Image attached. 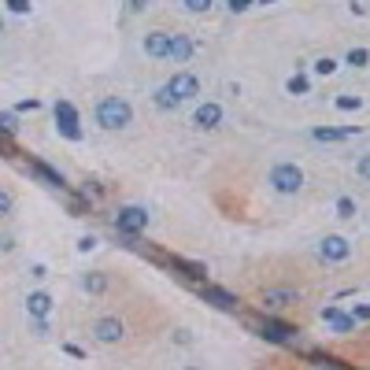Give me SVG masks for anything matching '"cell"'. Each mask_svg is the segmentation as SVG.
<instances>
[{
    "mask_svg": "<svg viewBox=\"0 0 370 370\" xmlns=\"http://www.w3.org/2000/svg\"><path fill=\"white\" fill-rule=\"evenodd\" d=\"M311 137L315 141H352V137H359V126H315Z\"/></svg>",
    "mask_w": 370,
    "mask_h": 370,
    "instance_id": "cell-12",
    "label": "cell"
},
{
    "mask_svg": "<svg viewBox=\"0 0 370 370\" xmlns=\"http://www.w3.org/2000/svg\"><path fill=\"white\" fill-rule=\"evenodd\" d=\"M156 108H160V111H174V108H178V100L167 92V85H163V89H156Z\"/></svg>",
    "mask_w": 370,
    "mask_h": 370,
    "instance_id": "cell-19",
    "label": "cell"
},
{
    "mask_svg": "<svg viewBox=\"0 0 370 370\" xmlns=\"http://www.w3.org/2000/svg\"><path fill=\"white\" fill-rule=\"evenodd\" d=\"M167 48H170V34H163V30L144 34V52H149L152 60H167Z\"/></svg>",
    "mask_w": 370,
    "mask_h": 370,
    "instance_id": "cell-14",
    "label": "cell"
},
{
    "mask_svg": "<svg viewBox=\"0 0 370 370\" xmlns=\"http://www.w3.org/2000/svg\"><path fill=\"white\" fill-rule=\"evenodd\" d=\"M0 130H4V134H15V115H11V111H0Z\"/></svg>",
    "mask_w": 370,
    "mask_h": 370,
    "instance_id": "cell-25",
    "label": "cell"
},
{
    "mask_svg": "<svg viewBox=\"0 0 370 370\" xmlns=\"http://www.w3.org/2000/svg\"><path fill=\"white\" fill-rule=\"evenodd\" d=\"M263 4H274V0H263Z\"/></svg>",
    "mask_w": 370,
    "mask_h": 370,
    "instance_id": "cell-37",
    "label": "cell"
},
{
    "mask_svg": "<svg viewBox=\"0 0 370 370\" xmlns=\"http://www.w3.org/2000/svg\"><path fill=\"white\" fill-rule=\"evenodd\" d=\"M149 8V0H130V11H144Z\"/></svg>",
    "mask_w": 370,
    "mask_h": 370,
    "instance_id": "cell-35",
    "label": "cell"
},
{
    "mask_svg": "<svg viewBox=\"0 0 370 370\" xmlns=\"http://www.w3.org/2000/svg\"><path fill=\"white\" fill-rule=\"evenodd\" d=\"M185 8H189L193 15H200V11H207V8H211V0H185Z\"/></svg>",
    "mask_w": 370,
    "mask_h": 370,
    "instance_id": "cell-28",
    "label": "cell"
},
{
    "mask_svg": "<svg viewBox=\"0 0 370 370\" xmlns=\"http://www.w3.org/2000/svg\"><path fill=\"white\" fill-rule=\"evenodd\" d=\"M337 219H355V200L352 196H337Z\"/></svg>",
    "mask_w": 370,
    "mask_h": 370,
    "instance_id": "cell-20",
    "label": "cell"
},
{
    "mask_svg": "<svg viewBox=\"0 0 370 370\" xmlns=\"http://www.w3.org/2000/svg\"><path fill=\"white\" fill-rule=\"evenodd\" d=\"M115 230L123 233V237H137V233H144V230H149V211H144V207H134V204L123 207V211L115 215Z\"/></svg>",
    "mask_w": 370,
    "mask_h": 370,
    "instance_id": "cell-3",
    "label": "cell"
},
{
    "mask_svg": "<svg viewBox=\"0 0 370 370\" xmlns=\"http://www.w3.org/2000/svg\"><path fill=\"white\" fill-rule=\"evenodd\" d=\"M34 108H37V100H19L15 104V111H34Z\"/></svg>",
    "mask_w": 370,
    "mask_h": 370,
    "instance_id": "cell-34",
    "label": "cell"
},
{
    "mask_svg": "<svg viewBox=\"0 0 370 370\" xmlns=\"http://www.w3.org/2000/svg\"><path fill=\"white\" fill-rule=\"evenodd\" d=\"M319 256L329 259V263H345L352 256V245H348V237H341V233H329L319 241Z\"/></svg>",
    "mask_w": 370,
    "mask_h": 370,
    "instance_id": "cell-5",
    "label": "cell"
},
{
    "mask_svg": "<svg viewBox=\"0 0 370 370\" xmlns=\"http://www.w3.org/2000/svg\"><path fill=\"white\" fill-rule=\"evenodd\" d=\"M34 170H37V174H41L48 185H63V174H56L52 167H45V163H34Z\"/></svg>",
    "mask_w": 370,
    "mask_h": 370,
    "instance_id": "cell-22",
    "label": "cell"
},
{
    "mask_svg": "<svg viewBox=\"0 0 370 370\" xmlns=\"http://www.w3.org/2000/svg\"><path fill=\"white\" fill-rule=\"evenodd\" d=\"M200 296L207 300V303H215V308H222V311H237V300L226 293V289H215V285H204L200 289Z\"/></svg>",
    "mask_w": 370,
    "mask_h": 370,
    "instance_id": "cell-16",
    "label": "cell"
},
{
    "mask_svg": "<svg viewBox=\"0 0 370 370\" xmlns=\"http://www.w3.org/2000/svg\"><path fill=\"white\" fill-rule=\"evenodd\" d=\"M226 8H230V11H248V8H252V0H230Z\"/></svg>",
    "mask_w": 370,
    "mask_h": 370,
    "instance_id": "cell-33",
    "label": "cell"
},
{
    "mask_svg": "<svg viewBox=\"0 0 370 370\" xmlns=\"http://www.w3.org/2000/svg\"><path fill=\"white\" fill-rule=\"evenodd\" d=\"M26 315H30V319H48L52 315V296L45 289H37V293L26 296Z\"/></svg>",
    "mask_w": 370,
    "mask_h": 370,
    "instance_id": "cell-13",
    "label": "cell"
},
{
    "mask_svg": "<svg viewBox=\"0 0 370 370\" xmlns=\"http://www.w3.org/2000/svg\"><path fill=\"white\" fill-rule=\"evenodd\" d=\"M185 370H200V366H185Z\"/></svg>",
    "mask_w": 370,
    "mask_h": 370,
    "instance_id": "cell-36",
    "label": "cell"
},
{
    "mask_svg": "<svg viewBox=\"0 0 370 370\" xmlns=\"http://www.w3.org/2000/svg\"><path fill=\"white\" fill-rule=\"evenodd\" d=\"M270 189L282 196H296L303 189V170L296 163H274L270 170Z\"/></svg>",
    "mask_w": 370,
    "mask_h": 370,
    "instance_id": "cell-2",
    "label": "cell"
},
{
    "mask_svg": "<svg viewBox=\"0 0 370 370\" xmlns=\"http://www.w3.org/2000/svg\"><path fill=\"white\" fill-rule=\"evenodd\" d=\"M322 322H326L329 329H337V334H352V329H355V319H352V315L337 311V308H322Z\"/></svg>",
    "mask_w": 370,
    "mask_h": 370,
    "instance_id": "cell-15",
    "label": "cell"
},
{
    "mask_svg": "<svg viewBox=\"0 0 370 370\" xmlns=\"http://www.w3.org/2000/svg\"><path fill=\"white\" fill-rule=\"evenodd\" d=\"M56 126H60L63 137L82 141V130H78V111H74L71 100H60V104H56Z\"/></svg>",
    "mask_w": 370,
    "mask_h": 370,
    "instance_id": "cell-6",
    "label": "cell"
},
{
    "mask_svg": "<svg viewBox=\"0 0 370 370\" xmlns=\"http://www.w3.org/2000/svg\"><path fill=\"white\" fill-rule=\"evenodd\" d=\"M345 60H348V67H366V63H370V52H366V48H352Z\"/></svg>",
    "mask_w": 370,
    "mask_h": 370,
    "instance_id": "cell-21",
    "label": "cell"
},
{
    "mask_svg": "<svg viewBox=\"0 0 370 370\" xmlns=\"http://www.w3.org/2000/svg\"><path fill=\"white\" fill-rule=\"evenodd\" d=\"M193 37H185V34H170V48H167V60H174V63H189L193 60Z\"/></svg>",
    "mask_w": 370,
    "mask_h": 370,
    "instance_id": "cell-11",
    "label": "cell"
},
{
    "mask_svg": "<svg viewBox=\"0 0 370 370\" xmlns=\"http://www.w3.org/2000/svg\"><path fill=\"white\" fill-rule=\"evenodd\" d=\"M355 174H359V178H370V156H363V160L355 163Z\"/></svg>",
    "mask_w": 370,
    "mask_h": 370,
    "instance_id": "cell-30",
    "label": "cell"
},
{
    "mask_svg": "<svg viewBox=\"0 0 370 370\" xmlns=\"http://www.w3.org/2000/svg\"><path fill=\"white\" fill-rule=\"evenodd\" d=\"M130 123H134V108H130L123 97H104L97 104V126H104V130H123Z\"/></svg>",
    "mask_w": 370,
    "mask_h": 370,
    "instance_id": "cell-1",
    "label": "cell"
},
{
    "mask_svg": "<svg viewBox=\"0 0 370 370\" xmlns=\"http://www.w3.org/2000/svg\"><path fill=\"white\" fill-rule=\"evenodd\" d=\"M293 303H300V293L289 285H270V289H263V296H259L263 311H282V308H293Z\"/></svg>",
    "mask_w": 370,
    "mask_h": 370,
    "instance_id": "cell-4",
    "label": "cell"
},
{
    "mask_svg": "<svg viewBox=\"0 0 370 370\" xmlns=\"http://www.w3.org/2000/svg\"><path fill=\"white\" fill-rule=\"evenodd\" d=\"M285 89L293 92V97H303V92L311 89V82H308V74H293V78L285 82Z\"/></svg>",
    "mask_w": 370,
    "mask_h": 370,
    "instance_id": "cell-18",
    "label": "cell"
},
{
    "mask_svg": "<svg viewBox=\"0 0 370 370\" xmlns=\"http://www.w3.org/2000/svg\"><path fill=\"white\" fill-rule=\"evenodd\" d=\"M82 285H85V293H104V289H108V278H104L100 270H92V274L82 278Z\"/></svg>",
    "mask_w": 370,
    "mask_h": 370,
    "instance_id": "cell-17",
    "label": "cell"
},
{
    "mask_svg": "<svg viewBox=\"0 0 370 370\" xmlns=\"http://www.w3.org/2000/svg\"><path fill=\"white\" fill-rule=\"evenodd\" d=\"M4 4L15 11V15H26V11H30V0H4Z\"/></svg>",
    "mask_w": 370,
    "mask_h": 370,
    "instance_id": "cell-27",
    "label": "cell"
},
{
    "mask_svg": "<svg viewBox=\"0 0 370 370\" xmlns=\"http://www.w3.org/2000/svg\"><path fill=\"white\" fill-rule=\"evenodd\" d=\"M30 274L37 278V282H45V278H48V267H45V263H34V267H30Z\"/></svg>",
    "mask_w": 370,
    "mask_h": 370,
    "instance_id": "cell-31",
    "label": "cell"
},
{
    "mask_svg": "<svg viewBox=\"0 0 370 370\" xmlns=\"http://www.w3.org/2000/svg\"><path fill=\"white\" fill-rule=\"evenodd\" d=\"M352 319H370V308H366V303H355V308H352Z\"/></svg>",
    "mask_w": 370,
    "mask_h": 370,
    "instance_id": "cell-32",
    "label": "cell"
},
{
    "mask_svg": "<svg viewBox=\"0 0 370 370\" xmlns=\"http://www.w3.org/2000/svg\"><path fill=\"white\" fill-rule=\"evenodd\" d=\"M100 241H97V237H92V233H85V237H78V252H92V248H97Z\"/></svg>",
    "mask_w": 370,
    "mask_h": 370,
    "instance_id": "cell-26",
    "label": "cell"
},
{
    "mask_svg": "<svg viewBox=\"0 0 370 370\" xmlns=\"http://www.w3.org/2000/svg\"><path fill=\"white\" fill-rule=\"evenodd\" d=\"M252 329L263 337V341H270V345H289V341L296 337V329L293 326H285V322H252Z\"/></svg>",
    "mask_w": 370,
    "mask_h": 370,
    "instance_id": "cell-8",
    "label": "cell"
},
{
    "mask_svg": "<svg viewBox=\"0 0 370 370\" xmlns=\"http://www.w3.org/2000/svg\"><path fill=\"white\" fill-rule=\"evenodd\" d=\"M4 215H11V193L0 189V219H4Z\"/></svg>",
    "mask_w": 370,
    "mask_h": 370,
    "instance_id": "cell-29",
    "label": "cell"
},
{
    "mask_svg": "<svg viewBox=\"0 0 370 370\" xmlns=\"http://www.w3.org/2000/svg\"><path fill=\"white\" fill-rule=\"evenodd\" d=\"M222 123V104H215V100H207V104H200V108L193 111V126L196 130H215Z\"/></svg>",
    "mask_w": 370,
    "mask_h": 370,
    "instance_id": "cell-10",
    "label": "cell"
},
{
    "mask_svg": "<svg viewBox=\"0 0 370 370\" xmlns=\"http://www.w3.org/2000/svg\"><path fill=\"white\" fill-rule=\"evenodd\" d=\"M337 71V60H329V56H322V60H315V74H322V78H329Z\"/></svg>",
    "mask_w": 370,
    "mask_h": 370,
    "instance_id": "cell-23",
    "label": "cell"
},
{
    "mask_svg": "<svg viewBox=\"0 0 370 370\" xmlns=\"http://www.w3.org/2000/svg\"><path fill=\"white\" fill-rule=\"evenodd\" d=\"M167 92L181 104V100H189V97H196V92H200V82H196V74L181 71V74H174V78L167 82Z\"/></svg>",
    "mask_w": 370,
    "mask_h": 370,
    "instance_id": "cell-9",
    "label": "cell"
},
{
    "mask_svg": "<svg viewBox=\"0 0 370 370\" xmlns=\"http://www.w3.org/2000/svg\"><path fill=\"white\" fill-rule=\"evenodd\" d=\"M337 108H341V111H359L363 100H359V97H348V92H345V97H337Z\"/></svg>",
    "mask_w": 370,
    "mask_h": 370,
    "instance_id": "cell-24",
    "label": "cell"
},
{
    "mask_svg": "<svg viewBox=\"0 0 370 370\" xmlns=\"http://www.w3.org/2000/svg\"><path fill=\"white\" fill-rule=\"evenodd\" d=\"M123 334H126V326L118 322L115 315H104V319L92 322V337H97L100 345H118V341H123Z\"/></svg>",
    "mask_w": 370,
    "mask_h": 370,
    "instance_id": "cell-7",
    "label": "cell"
}]
</instances>
